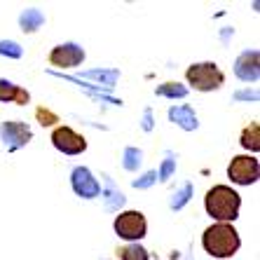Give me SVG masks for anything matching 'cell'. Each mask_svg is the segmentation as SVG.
Segmentation results:
<instances>
[{
    "instance_id": "cell-4",
    "label": "cell",
    "mask_w": 260,
    "mask_h": 260,
    "mask_svg": "<svg viewBox=\"0 0 260 260\" xmlns=\"http://www.w3.org/2000/svg\"><path fill=\"white\" fill-rule=\"evenodd\" d=\"M113 228H115V235L120 239H124L129 244H139L145 237V232H148V220H145V216L141 211L132 209V211H122L115 218Z\"/></svg>"
},
{
    "instance_id": "cell-25",
    "label": "cell",
    "mask_w": 260,
    "mask_h": 260,
    "mask_svg": "<svg viewBox=\"0 0 260 260\" xmlns=\"http://www.w3.org/2000/svg\"><path fill=\"white\" fill-rule=\"evenodd\" d=\"M235 101H258V91L255 89H242L235 94Z\"/></svg>"
},
{
    "instance_id": "cell-14",
    "label": "cell",
    "mask_w": 260,
    "mask_h": 260,
    "mask_svg": "<svg viewBox=\"0 0 260 260\" xmlns=\"http://www.w3.org/2000/svg\"><path fill=\"white\" fill-rule=\"evenodd\" d=\"M239 143H242L244 150L248 152H258L260 150V124L258 122H251L242 129V136H239Z\"/></svg>"
},
{
    "instance_id": "cell-19",
    "label": "cell",
    "mask_w": 260,
    "mask_h": 260,
    "mask_svg": "<svg viewBox=\"0 0 260 260\" xmlns=\"http://www.w3.org/2000/svg\"><path fill=\"white\" fill-rule=\"evenodd\" d=\"M106 178V188H108V200H106V209L108 211H115V209H120L122 204H124V194L120 192V190L113 185V181H110L108 176H103Z\"/></svg>"
},
{
    "instance_id": "cell-24",
    "label": "cell",
    "mask_w": 260,
    "mask_h": 260,
    "mask_svg": "<svg viewBox=\"0 0 260 260\" xmlns=\"http://www.w3.org/2000/svg\"><path fill=\"white\" fill-rule=\"evenodd\" d=\"M155 183H157V171H145V174L141 176V178H136L132 185L136 190H148V188H152Z\"/></svg>"
},
{
    "instance_id": "cell-1",
    "label": "cell",
    "mask_w": 260,
    "mask_h": 260,
    "mask_svg": "<svg viewBox=\"0 0 260 260\" xmlns=\"http://www.w3.org/2000/svg\"><path fill=\"white\" fill-rule=\"evenodd\" d=\"M206 213L216 220V223H235L239 218L242 209V194L230 185H213L204 197Z\"/></svg>"
},
{
    "instance_id": "cell-8",
    "label": "cell",
    "mask_w": 260,
    "mask_h": 260,
    "mask_svg": "<svg viewBox=\"0 0 260 260\" xmlns=\"http://www.w3.org/2000/svg\"><path fill=\"white\" fill-rule=\"evenodd\" d=\"M71 185H73V192L82 197V200H94L101 194V183L94 178L87 167H75L71 171Z\"/></svg>"
},
{
    "instance_id": "cell-18",
    "label": "cell",
    "mask_w": 260,
    "mask_h": 260,
    "mask_svg": "<svg viewBox=\"0 0 260 260\" xmlns=\"http://www.w3.org/2000/svg\"><path fill=\"white\" fill-rule=\"evenodd\" d=\"M143 164V152L139 148H124V155H122V167L127 171H136Z\"/></svg>"
},
{
    "instance_id": "cell-3",
    "label": "cell",
    "mask_w": 260,
    "mask_h": 260,
    "mask_svg": "<svg viewBox=\"0 0 260 260\" xmlns=\"http://www.w3.org/2000/svg\"><path fill=\"white\" fill-rule=\"evenodd\" d=\"M185 80H188V85H192L197 91H216L223 87L225 75L213 61H202V63L188 66Z\"/></svg>"
},
{
    "instance_id": "cell-20",
    "label": "cell",
    "mask_w": 260,
    "mask_h": 260,
    "mask_svg": "<svg viewBox=\"0 0 260 260\" xmlns=\"http://www.w3.org/2000/svg\"><path fill=\"white\" fill-rule=\"evenodd\" d=\"M85 78L99 80V82H106L108 87H113V85H115V80L120 78V71H87Z\"/></svg>"
},
{
    "instance_id": "cell-16",
    "label": "cell",
    "mask_w": 260,
    "mask_h": 260,
    "mask_svg": "<svg viewBox=\"0 0 260 260\" xmlns=\"http://www.w3.org/2000/svg\"><path fill=\"white\" fill-rule=\"evenodd\" d=\"M155 94L164 99H185L188 96V87L181 85V82H164L155 89Z\"/></svg>"
},
{
    "instance_id": "cell-6",
    "label": "cell",
    "mask_w": 260,
    "mask_h": 260,
    "mask_svg": "<svg viewBox=\"0 0 260 260\" xmlns=\"http://www.w3.org/2000/svg\"><path fill=\"white\" fill-rule=\"evenodd\" d=\"M49 141H52V145H54L59 152H63V155H80V152L87 150L85 136L78 134L75 129L66 127V124L56 127L54 132H52V136H49Z\"/></svg>"
},
{
    "instance_id": "cell-12",
    "label": "cell",
    "mask_w": 260,
    "mask_h": 260,
    "mask_svg": "<svg viewBox=\"0 0 260 260\" xmlns=\"http://www.w3.org/2000/svg\"><path fill=\"white\" fill-rule=\"evenodd\" d=\"M0 101L3 103H17V106H26L30 101V94L21 89L19 85L10 82V80L0 78Z\"/></svg>"
},
{
    "instance_id": "cell-15",
    "label": "cell",
    "mask_w": 260,
    "mask_h": 260,
    "mask_svg": "<svg viewBox=\"0 0 260 260\" xmlns=\"http://www.w3.org/2000/svg\"><path fill=\"white\" fill-rule=\"evenodd\" d=\"M117 255H120V260H150L148 248L141 244H124L117 248Z\"/></svg>"
},
{
    "instance_id": "cell-7",
    "label": "cell",
    "mask_w": 260,
    "mask_h": 260,
    "mask_svg": "<svg viewBox=\"0 0 260 260\" xmlns=\"http://www.w3.org/2000/svg\"><path fill=\"white\" fill-rule=\"evenodd\" d=\"M0 139H3L7 150L14 152V150H19V148H24L26 143H30L33 129L21 120H7L0 124Z\"/></svg>"
},
{
    "instance_id": "cell-10",
    "label": "cell",
    "mask_w": 260,
    "mask_h": 260,
    "mask_svg": "<svg viewBox=\"0 0 260 260\" xmlns=\"http://www.w3.org/2000/svg\"><path fill=\"white\" fill-rule=\"evenodd\" d=\"M235 75L242 82H258L260 78V56L258 49H246L237 56L235 61Z\"/></svg>"
},
{
    "instance_id": "cell-9",
    "label": "cell",
    "mask_w": 260,
    "mask_h": 260,
    "mask_svg": "<svg viewBox=\"0 0 260 260\" xmlns=\"http://www.w3.org/2000/svg\"><path fill=\"white\" fill-rule=\"evenodd\" d=\"M85 61V49L80 47L78 43H63L56 45L49 52V63L56 68H75Z\"/></svg>"
},
{
    "instance_id": "cell-23",
    "label": "cell",
    "mask_w": 260,
    "mask_h": 260,
    "mask_svg": "<svg viewBox=\"0 0 260 260\" xmlns=\"http://www.w3.org/2000/svg\"><path fill=\"white\" fill-rule=\"evenodd\" d=\"M36 120L43 124V127H54L56 122H59V115L56 113H52L49 108H45V106H40V108L36 110Z\"/></svg>"
},
{
    "instance_id": "cell-21",
    "label": "cell",
    "mask_w": 260,
    "mask_h": 260,
    "mask_svg": "<svg viewBox=\"0 0 260 260\" xmlns=\"http://www.w3.org/2000/svg\"><path fill=\"white\" fill-rule=\"evenodd\" d=\"M24 54V47L14 40H0V56H7V59H21Z\"/></svg>"
},
{
    "instance_id": "cell-5",
    "label": "cell",
    "mask_w": 260,
    "mask_h": 260,
    "mask_svg": "<svg viewBox=\"0 0 260 260\" xmlns=\"http://www.w3.org/2000/svg\"><path fill=\"white\" fill-rule=\"evenodd\" d=\"M260 176V162L253 155H237L228 164V178L235 185H253Z\"/></svg>"
},
{
    "instance_id": "cell-17",
    "label": "cell",
    "mask_w": 260,
    "mask_h": 260,
    "mask_svg": "<svg viewBox=\"0 0 260 260\" xmlns=\"http://www.w3.org/2000/svg\"><path fill=\"white\" fill-rule=\"evenodd\" d=\"M192 192H194V188H192V183H185L178 192H174V197H171V202H169V206H171V211H181L183 206L190 202V197H192Z\"/></svg>"
},
{
    "instance_id": "cell-22",
    "label": "cell",
    "mask_w": 260,
    "mask_h": 260,
    "mask_svg": "<svg viewBox=\"0 0 260 260\" xmlns=\"http://www.w3.org/2000/svg\"><path fill=\"white\" fill-rule=\"evenodd\" d=\"M174 171H176V157L171 152H167V157H164L162 167H159V171H157V181L167 183L171 176H174Z\"/></svg>"
},
{
    "instance_id": "cell-13",
    "label": "cell",
    "mask_w": 260,
    "mask_h": 260,
    "mask_svg": "<svg viewBox=\"0 0 260 260\" xmlns=\"http://www.w3.org/2000/svg\"><path fill=\"white\" fill-rule=\"evenodd\" d=\"M43 24H45V14L38 7H28V10H24V12L19 14V28L24 30V33H36Z\"/></svg>"
},
{
    "instance_id": "cell-26",
    "label": "cell",
    "mask_w": 260,
    "mask_h": 260,
    "mask_svg": "<svg viewBox=\"0 0 260 260\" xmlns=\"http://www.w3.org/2000/svg\"><path fill=\"white\" fill-rule=\"evenodd\" d=\"M141 127H143V132H152V110L150 108L143 113V122H141Z\"/></svg>"
},
{
    "instance_id": "cell-2",
    "label": "cell",
    "mask_w": 260,
    "mask_h": 260,
    "mask_svg": "<svg viewBox=\"0 0 260 260\" xmlns=\"http://www.w3.org/2000/svg\"><path fill=\"white\" fill-rule=\"evenodd\" d=\"M202 246L213 258H232L242 246V237L230 223H213L202 235Z\"/></svg>"
},
{
    "instance_id": "cell-11",
    "label": "cell",
    "mask_w": 260,
    "mask_h": 260,
    "mask_svg": "<svg viewBox=\"0 0 260 260\" xmlns=\"http://www.w3.org/2000/svg\"><path fill=\"white\" fill-rule=\"evenodd\" d=\"M169 120L174 122V124H178L181 129H185V132H194V129L200 127L197 113H194V108L188 106V103H183V106H171L169 108Z\"/></svg>"
}]
</instances>
